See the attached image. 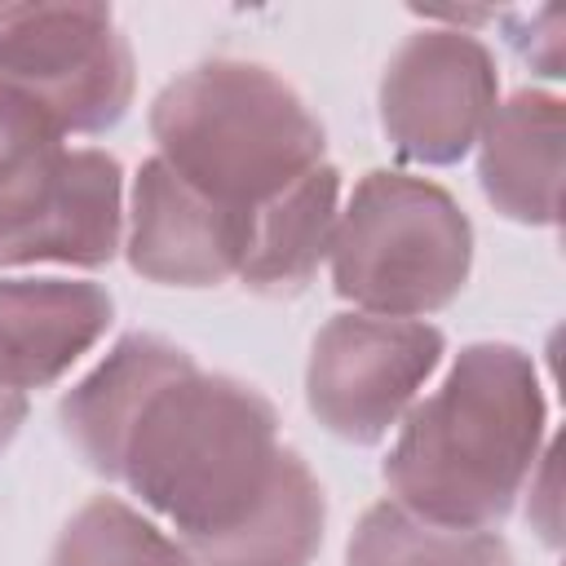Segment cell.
<instances>
[{
	"label": "cell",
	"instance_id": "obj_1",
	"mask_svg": "<svg viewBox=\"0 0 566 566\" xmlns=\"http://www.w3.org/2000/svg\"><path fill=\"white\" fill-rule=\"evenodd\" d=\"M84 464L172 522L190 566H310L327 500L279 447L270 398L203 371L181 345L128 332L57 407Z\"/></svg>",
	"mask_w": 566,
	"mask_h": 566
},
{
	"label": "cell",
	"instance_id": "obj_2",
	"mask_svg": "<svg viewBox=\"0 0 566 566\" xmlns=\"http://www.w3.org/2000/svg\"><path fill=\"white\" fill-rule=\"evenodd\" d=\"M548 402L531 354L504 340L464 345L447 380L407 407L385 455L394 504L438 526L491 531L531 482Z\"/></svg>",
	"mask_w": 566,
	"mask_h": 566
},
{
	"label": "cell",
	"instance_id": "obj_3",
	"mask_svg": "<svg viewBox=\"0 0 566 566\" xmlns=\"http://www.w3.org/2000/svg\"><path fill=\"white\" fill-rule=\"evenodd\" d=\"M159 159L208 199L256 212L323 164V124L261 62L212 57L168 80L150 106Z\"/></svg>",
	"mask_w": 566,
	"mask_h": 566
},
{
	"label": "cell",
	"instance_id": "obj_4",
	"mask_svg": "<svg viewBox=\"0 0 566 566\" xmlns=\"http://www.w3.org/2000/svg\"><path fill=\"white\" fill-rule=\"evenodd\" d=\"M332 287L363 314L416 318L447 310L473 265V226L433 181L376 168L332 230Z\"/></svg>",
	"mask_w": 566,
	"mask_h": 566
},
{
	"label": "cell",
	"instance_id": "obj_5",
	"mask_svg": "<svg viewBox=\"0 0 566 566\" xmlns=\"http://www.w3.org/2000/svg\"><path fill=\"white\" fill-rule=\"evenodd\" d=\"M133 84V49L106 4H0V93L57 137L115 128Z\"/></svg>",
	"mask_w": 566,
	"mask_h": 566
},
{
	"label": "cell",
	"instance_id": "obj_6",
	"mask_svg": "<svg viewBox=\"0 0 566 566\" xmlns=\"http://www.w3.org/2000/svg\"><path fill=\"white\" fill-rule=\"evenodd\" d=\"M124 239V172L106 150L31 142L0 172V265H106Z\"/></svg>",
	"mask_w": 566,
	"mask_h": 566
},
{
	"label": "cell",
	"instance_id": "obj_7",
	"mask_svg": "<svg viewBox=\"0 0 566 566\" xmlns=\"http://www.w3.org/2000/svg\"><path fill=\"white\" fill-rule=\"evenodd\" d=\"M442 332L420 318L336 314L318 327L305 363V402L318 424L354 447H376L442 363Z\"/></svg>",
	"mask_w": 566,
	"mask_h": 566
},
{
	"label": "cell",
	"instance_id": "obj_8",
	"mask_svg": "<svg viewBox=\"0 0 566 566\" xmlns=\"http://www.w3.org/2000/svg\"><path fill=\"white\" fill-rule=\"evenodd\" d=\"M495 93V57L478 35L464 27H424L385 62L380 128L411 164H460L482 137Z\"/></svg>",
	"mask_w": 566,
	"mask_h": 566
},
{
	"label": "cell",
	"instance_id": "obj_9",
	"mask_svg": "<svg viewBox=\"0 0 566 566\" xmlns=\"http://www.w3.org/2000/svg\"><path fill=\"white\" fill-rule=\"evenodd\" d=\"M252 239V212L226 208L181 181L159 155L133 177L128 265L164 287H217L239 279Z\"/></svg>",
	"mask_w": 566,
	"mask_h": 566
},
{
	"label": "cell",
	"instance_id": "obj_10",
	"mask_svg": "<svg viewBox=\"0 0 566 566\" xmlns=\"http://www.w3.org/2000/svg\"><path fill=\"white\" fill-rule=\"evenodd\" d=\"M115 318V301L88 279H0V385L44 389L80 363Z\"/></svg>",
	"mask_w": 566,
	"mask_h": 566
},
{
	"label": "cell",
	"instance_id": "obj_11",
	"mask_svg": "<svg viewBox=\"0 0 566 566\" xmlns=\"http://www.w3.org/2000/svg\"><path fill=\"white\" fill-rule=\"evenodd\" d=\"M482 195L522 226H557L562 217V102L522 88L495 102L478 137Z\"/></svg>",
	"mask_w": 566,
	"mask_h": 566
},
{
	"label": "cell",
	"instance_id": "obj_12",
	"mask_svg": "<svg viewBox=\"0 0 566 566\" xmlns=\"http://www.w3.org/2000/svg\"><path fill=\"white\" fill-rule=\"evenodd\" d=\"M340 217V172L318 164L296 186L252 212L239 283L256 296H296L318 274Z\"/></svg>",
	"mask_w": 566,
	"mask_h": 566
},
{
	"label": "cell",
	"instance_id": "obj_13",
	"mask_svg": "<svg viewBox=\"0 0 566 566\" xmlns=\"http://www.w3.org/2000/svg\"><path fill=\"white\" fill-rule=\"evenodd\" d=\"M345 566H513V548L495 531L438 526L380 500L358 517Z\"/></svg>",
	"mask_w": 566,
	"mask_h": 566
},
{
	"label": "cell",
	"instance_id": "obj_14",
	"mask_svg": "<svg viewBox=\"0 0 566 566\" xmlns=\"http://www.w3.org/2000/svg\"><path fill=\"white\" fill-rule=\"evenodd\" d=\"M49 566H190V557L133 504L93 495L57 531Z\"/></svg>",
	"mask_w": 566,
	"mask_h": 566
},
{
	"label": "cell",
	"instance_id": "obj_15",
	"mask_svg": "<svg viewBox=\"0 0 566 566\" xmlns=\"http://www.w3.org/2000/svg\"><path fill=\"white\" fill-rule=\"evenodd\" d=\"M504 40L513 44V53L548 75V80H562L566 75V9L562 4H544V9H526V13H504Z\"/></svg>",
	"mask_w": 566,
	"mask_h": 566
},
{
	"label": "cell",
	"instance_id": "obj_16",
	"mask_svg": "<svg viewBox=\"0 0 566 566\" xmlns=\"http://www.w3.org/2000/svg\"><path fill=\"white\" fill-rule=\"evenodd\" d=\"M40 137H57V133L44 128L31 111H22L18 102H9V97L0 93V172L18 159V150H27V146L40 142Z\"/></svg>",
	"mask_w": 566,
	"mask_h": 566
},
{
	"label": "cell",
	"instance_id": "obj_17",
	"mask_svg": "<svg viewBox=\"0 0 566 566\" xmlns=\"http://www.w3.org/2000/svg\"><path fill=\"white\" fill-rule=\"evenodd\" d=\"M539 464H544V486L531 482V509L544 504V513H535V526H539L544 544L557 548V539H562V535H557V531H562V526H557V447H548V451L539 455ZM531 509H526V513H531Z\"/></svg>",
	"mask_w": 566,
	"mask_h": 566
},
{
	"label": "cell",
	"instance_id": "obj_18",
	"mask_svg": "<svg viewBox=\"0 0 566 566\" xmlns=\"http://www.w3.org/2000/svg\"><path fill=\"white\" fill-rule=\"evenodd\" d=\"M22 420H27V394H18V389L0 385V451L18 438Z\"/></svg>",
	"mask_w": 566,
	"mask_h": 566
}]
</instances>
